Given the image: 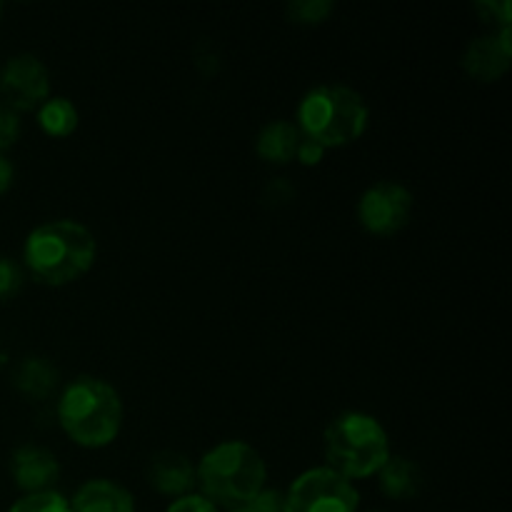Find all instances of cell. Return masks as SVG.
I'll use <instances>...</instances> for the list:
<instances>
[{
  "label": "cell",
  "mask_w": 512,
  "mask_h": 512,
  "mask_svg": "<svg viewBox=\"0 0 512 512\" xmlns=\"http://www.w3.org/2000/svg\"><path fill=\"white\" fill-rule=\"evenodd\" d=\"M8 512H73L70 510V500L65 495L55 493V490H43V493L23 495L10 505Z\"/></svg>",
  "instance_id": "e0dca14e"
},
{
  "label": "cell",
  "mask_w": 512,
  "mask_h": 512,
  "mask_svg": "<svg viewBox=\"0 0 512 512\" xmlns=\"http://www.w3.org/2000/svg\"><path fill=\"white\" fill-rule=\"evenodd\" d=\"M423 475L420 468L408 458L390 455L388 463L380 468V488L393 500H410L420 493Z\"/></svg>",
  "instance_id": "4fadbf2b"
},
{
  "label": "cell",
  "mask_w": 512,
  "mask_h": 512,
  "mask_svg": "<svg viewBox=\"0 0 512 512\" xmlns=\"http://www.w3.org/2000/svg\"><path fill=\"white\" fill-rule=\"evenodd\" d=\"M148 480L158 493L183 498L195 485V468L185 455L168 450V453H158L150 460Z\"/></svg>",
  "instance_id": "7c38bea8"
},
{
  "label": "cell",
  "mask_w": 512,
  "mask_h": 512,
  "mask_svg": "<svg viewBox=\"0 0 512 512\" xmlns=\"http://www.w3.org/2000/svg\"><path fill=\"white\" fill-rule=\"evenodd\" d=\"M20 135V113L0 103V150L10 148Z\"/></svg>",
  "instance_id": "d6986e66"
},
{
  "label": "cell",
  "mask_w": 512,
  "mask_h": 512,
  "mask_svg": "<svg viewBox=\"0 0 512 512\" xmlns=\"http://www.w3.org/2000/svg\"><path fill=\"white\" fill-rule=\"evenodd\" d=\"M25 265L45 285H68L83 278L98 258V243L75 220H50L28 235Z\"/></svg>",
  "instance_id": "6da1fadb"
},
{
  "label": "cell",
  "mask_w": 512,
  "mask_h": 512,
  "mask_svg": "<svg viewBox=\"0 0 512 512\" xmlns=\"http://www.w3.org/2000/svg\"><path fill=\"white\" fill-rule=\"evenodd\" d=\"M480 13H485V20H498L503 28H510V3L508 0H495V3H478Z\"/></svg>",
  "instance_id": "cb8c5ba5"
},
{
  "label": "cell",
  "mask_w": 512,
  "mask_h": 512,
  "mask_svg": "<svg viewBox=\"0 0 512 512\" xmlns=\"http://www.w3.org/2000/svg\"><path fill=\"white\" fill-rule=\"evenodd\" d=\"M325 155V148L320 143H315V140L305 138V135H300L298 140V148H295V158L300 160L303 165H318L320 160H323Z\"/></svg>",
  "instance_id": "7402d4cb"
},
{
  "label": "cell",
  "mask_w": 512,
  "mask_h": 512,
  "mask_svg": "<svg viewBox=\"0 0 512 512\" xmlns=\"http://www.w3.org/2000/svg\"><path fill=\"white\" fill-rule=\"evenodd\" d=\"M268 468L253 445L243 440H228L215 445L200 458L195 470V483L203 490V498L218 508H245L260 490H265Z\"/></svg>",
  "instance_id": "3957f363"
},
{
  "label": "cell",
  "mask_w": 512,
  "mask_h": 512,
  "mask_svg": "<svg viewBox=\"0 0 512 512\" xmlns=\"http://www.w3.org/2000/svg\"><path fill=\"white\" fill-rule=\"evenodd\" d=\"M3 103L13 110H33L50 98L48 68L35 55L20 53L5 63L0 75Z\"/></svg>",
  "instance_id": "ba28073f"
},
{
  "label": "cell",
  "mask_w": 512,
  "mask_h": 512,
  "mask_svg": "<svg viewBox=\"0 0 512 512\" xmlns=\"http://www.w3.org/2000/svg\"><path fill=\"white\" fill-rule=\"evenodd\" d=\"M230 512H255L253 508H248V505H245V508H235V510H230Z\"/></svg>",
  "instance_id": "484cf974"
},
{
  "label": "cell",
  "mask_w": 512,
  "mask_h": 512,
  "mask_svg": "<svg viewBox=\"0 0 512 512\" xmlns=\"http://www.w3.org/2000/svg\"><path fill=\"white\" fill-rule=\"evenodd\" d=\"M328 468L348 480L380 473L390 458V440L383 425L368 413H343L325 428Z\"/></svg>",
  "instance_id": "5b68a950"
},
{
  "label": "cell",
  "mask_w": 512,
  "mask_h": 512,
  "mask_svg": "<svg viewBox=\"0 0 512 512\" xmlns=\"http://www.w3.org/2000/svg\"><path fill=\"white\" fill-rule=\"evenodd\" d=\"M413 213V195L405 185L383 180L370 185L358 203V218L373 235H393L408 225Z\"/></svg>",
  "instance_id": "52a82bcc"
},
{
  "label": "cell",
  "mask_w": 512,
  "mask_h": 512,
  "mask_svg": "<svg viewBox=\"0 0 512 512\" xmlns=\"http://www.w3.org/2000/svg\"><path fill=\"white\" fill-rule=\"evenodd\" d=\"M58 423L80 448H105L123 428V400L100 378H75L58 400Z\"/></svg>",
  "instance_id": "7a4b0ae2"
},
{
  "label": "cell",
  "mask_w": 512,
  "mask_h": 512,
  "mask_svg": "<svg viewBox=\"0 0 512 512\" xmlns=\"http://www.w3.org/2000/svg\"><path fill=\"white\" fill-rule=\"evenodd\" d=\"M73 512H135V500L123 485L113 480L95 478L78 488L75 498L70 500Z\"/></svg>",
  "instance_id": "8fae6325"
},
{
  "label": "cell",
  "mask_w": 512,
  "mask_h": 512,
  "mask_svg": "<svg viewBox=\"0 0 512 512\" xmlns=\"http://www.w3.org/2000/svg\"><path fill=\"white\" fill-rule=\"evenodd\" d=\"M13 178H15L13 165H10V160L5 158V155H0V195L13 185Z\"/></svg>",
  "instance_id": "d4e9b609"
},
{
  "label": "cell",
  "mask_w": 512,
  "mask_h": 512,
  "mask_svg": "<svg viewBox=\"0 0 512 512\" xmlns=\"http://www.w3.org/2000/svg\"><path fill=\"white\" fill-rule=\"evenodd\" d=\"M0 13H3V5H0Z\"/></svg>",
  "instance_id": "4316f807"
},
{
  "label": "cell",
  "mask_w": 512,
  "mask_h": 512,
  "mask_svg": "<svg viewBox=\"0 0 512 512\" xmlns=\"http://www.w3.org/2000/svg\"><path fill=\"white\" fill-rule=\"evenodd\" d=\"M285 498L275 490H260L253 500L248 503V508H253L255 512H283Z\"/></svg>",
  "instance_id": "603a6c76"
},
{
  "label": "cell",
  "mask_w": 512,
  "mask_h": 512,
  "mask_svg": "<svg viewBox=\"0 0 512 512\" xmlns=\"http://www.w3.org/2000/svg\"><path fill=\"white\" fill-rule=\"evenodd\" d=\"M333 10V3L328 0H298V3L288 5V13L295 23H320V20L328 18V13Z\"/></svg>",
  "instance_id": "ac0fdd59"
},
{
  "label": "cell",
  "mask_w": 512,
  "mask_h": 512,
  "mask_svg": "<svg viewBox=\"0 0 512 512\" xmlns=\"http://www.w3.org/2000/svg\"><path fill=\"white\" fill-rule=\"evenodd\" d=\"M55 380H58V370L45 358H25L15 368V388L28 398H48L50 390L55 388Z\"/></svg>",
  "instance_id": "9a60e30c"
},
{
  "label": "cell",
  "mask_w": 512,
  "mask_h": 512,
  "mask_svg": "<svg viewBox=\"0 0 512 512\" xmlns=\"http://www.w3.org/2000/svg\"><path fill=\"white\" fill-rule=\"evenodd\" d=\"M283 498V512H358V490L330 468L305 470Z\"/></svg>",
  "instance_id": "8992f818"
},
{
  "label": "cell",
  "mask_w": 512,
  "mask_h": 512,
  "mask_svg": "<svg viewBox=\"0 0 512 512\" xmlns=\"http://www.w3.org/2000/svg\"><path fill=\"white\" fill-rule=\"evenodd\" d=\"M510 58V28H500V33L480 35V38L470 40L463 55V68L473 78L490 83V80H498L510 68Z\"/></svg>",
  "instance_id": "9c48e42d"
},
{
  "label": "cell",
  "mask_w": 512,
  "mask_h": 512,
  "mask_svg": "<svg viewBox=\"0 0 512 512\" xmlns=\"http://www.w3.org/2000/svg\"><path fill=\"white\" fill-rule=\"evenodd\" d=\"M23 285V273L10 258H0V300L13 298Z\"/></svg>",
  "instance_id": "ffe728a7"
},
{
  "label": "cell",
  "mask_w": 512,
  "mask_h": 512,
  "mask_svg": "<svg viewBox=\"0 0 512 512\" xmlns=\"http://www.w3.org/2000/svg\"><path fill=\"white\" fill-rule=\"evenodd\" d=\"M10 473H13L15 485L25 490V495L43 493V490H53L55 480L60 478V463L50 450L40 445H23L13 453Z\"/></svg>",
  "instance_id": "30bf717a"
},
{
  "label": "cell",
  "mask_w": 512,
  "mask_h": 512,
  "mask_svg": "<svg viewBox=\"0 0 512 512\" xmlns=\"http://www.w3.org/2000/svg\"><path fill=\"white\" fill-rule=\"evenodd\" d=\"M165 512H218V508L208 498H203V495L188 493L183 498H175Z\"/></svg>",
  "instance_id": "44dd1931"
},
{
  "label": "cell",
  "mask_w": 512,
  "mask_h": 512,
  "mask_svg": "<svg viewBox=\"0 0 512 512\" xmlns=\"http://www.w3.org/2000/svg\"><path fill=\"white\" fill-rule=\"evenodd\" d=\"M38 125L53 138H65L78 128V108L68 98H48L38 105Z\"/></svg>",
  "instance_id": "2e32d148"
},
{
  "label": "cell",
  "mask_w": 512,
  "mask_h": 512,
  "mask_svg": "<svg viewBox=\"0 0 512 512\" xmlns=\"http://www.w3.org/2000/svg\"><path fill=\"white\" fill-rule=\"evenodd\" d=\"M368 103L348 85H318L308 90L298 105V123L305 138L323 148H340L368 128Z\"/></svg>",
  "instance_id": "277c9868"
},
{
  "label": "cell",
  "mask_w": 512,
  "mask_h": 512,
  "mask_svg": "<svg viewBox=\"0 0 512 512\" xmlns=\"http://www.w3.org/2000/svg\"><path fill=\"white\" fill-rule=\"evenodd\" d=\"M300 130L298 125L288 123V120H273L265 125L258 135V155L268 163H288L295 158V148H298Z\"/></svg>",
  "instance_id": "5bb4252c"
}]
</instances>
